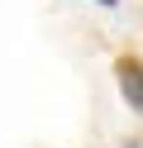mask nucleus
<instances>
[{"label":"nucleus","mask_w":143,"mask_h":148,"mask_svg":"<svg viewBox=\"0 0 143 148\" xmlns=\"http://www.w3.org/2000/svg\"><path fill=\"white\" fill-rule=\"evenodd\" d=\"M95 5H105V10H119V0H95Z\"/></svg>","instance_id":"nucleus-2"},{"label":"nucleus","mask_w":143,"mask_h":148,"mask_svg":"<svg viewBox=\"0 0 143 148\" xmlns=\"http://www.w3.org/2000/svg\"><path fill=\"white\" fill-rule=\"evenodd\" d=\"M114 86H119L124 105L133 115H143V58L138 53H119L114 58Z\"/></svg>","instance_id":"nucleus-1"}]
</instances>
